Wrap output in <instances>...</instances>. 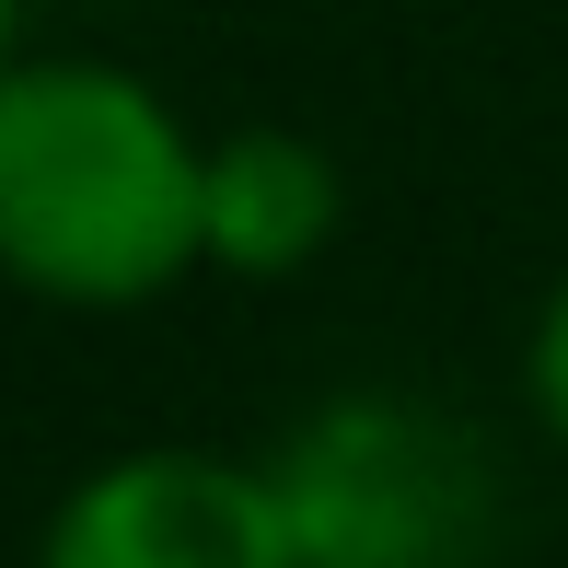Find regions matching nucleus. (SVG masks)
<instances>
[{"label": "nucleus", "mask_w": 568, "mask_h": 568, "mask_svg": "<svg viewBox=\"0 0 568 568\" xmlns=\"http://www.w3.org/2000/svg\"><path fill=\"white\" fill-rule=\"evenodd\" d=\"M210 267V140L116 59L0 70V278L70 314H140Z\"/></svg>", "instance_id": "nucleus-1"}, {"label": "nucleus", "mask_w": 568, "mask_h": 568, "mask_svg": "<svg viewBox=\"0 0 568 568\" xmlns=\"http://www.w3.org/2000/svg\"><path fill=\"white\" fill-rule=\"evenodd\" d=\"M302 568H464L487 534V453L476 429L406 395L314 406L267 453Z\"/></svg>", "instance_id": "nucleus-2"}, {"label": "nucleus", "mask_w": 568, "mask_h": 568, "mask_svg": "<svg viewBox=\"0 0 568 568\" xmlns=\"http://www.w3.org/2000/svg\"><path fill=\"white\" fill-rule=\"evenodd\" d=\"M36 568H302L278 476L210 442H140L70 476L47 510Z\"/></svg>", "instance_id": "nucleus-3"}, {"label": "nucleus", "mask_w": 568, "mask_h": 568, "mask_svg": "<svg viewBox=\"0 0 568 568\" xmlns=\"http://www.w3.org/2000/svg\"><path fill=\"white\" fill-rule=\"evenodd\" d=\"M348 221V174L302 128H232L210 140V267L232 278H302Z\"/></svg>", "instance_id": "nucleus-4"}, {"label": "nucleus", "mask_w": 568, "mask_h": 568, "mask_svg": "<svg viewBox=\"0 0 568 568\" xmlns=\"http://www.w3.org/2000/svg\"><path fill=\"white\" fill-rule=\"evenodd\" d=\"M523 383H534V418H546L557 453H568V278L546 291V314H534V337H523Z\"/></svg>", "instance_id": "nucleus-5"}, {"label": "nucleus", "mask_w": 568, "mask_h": 568, "mask_svg": "<svg viewBox=\"0 0 568 568\" xmlns=\"http://www.w3.org/2000/svg\"><path fill=\"white\" fill-rule=\"evenodd\" d=\"M12 36H23V0H0V70H12V59H23V47H12Z\"/></svg>", "instance_id": "nucleus-6"}]
</instances>
